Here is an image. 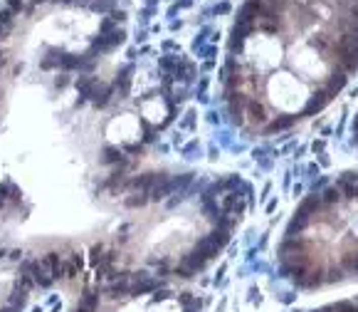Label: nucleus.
<instances>
[{
    "label": "nucleus",
    "instance_id": "nucleus-2",
    "mask_svg": "<svg viewBox=\"0 0 358 312\" xmlns=\"http://www.w3.org/2000/svg\"><path fill=\"white\" fill-rule=\"evenodd\" d=\"M279 270L299 290L358 277V174L329 178L294 211L277 248Z\"/></svg>",
    "mask_w": 358,
    "mask_h": 312
},
{
    "label": "nucleus",
    "instance_id": "nucleus-5",
    "mask_svg": "<svg viewBox=\"0 0 358 312\" xmlns=\"http://www.w3.org/2000/svg\"><path fill=\"white\" fill-rule=\"evenodd\" d=\"M82 268H84V260H82L79 255H72V258H69V265H67L64 273H67V277H77V275L82 273Z\"/></svg>",
    "mask_w": 358,
    "mask_h": 312
},
{
    "label": "nucleus",
    "instance_id": "nucleus-3",
    "mask_svg": "<svg viewBox=\"0 0 358 312\" xmlns=\"http://www.w3.org/2000/svg\"><path fill=\"white\" fill-rule=\"evenodd\" d=\"M311 312H358V297L351 300H339V302H329V305H321Z\"/></svg>",
    "mask_w": 358,
    "mask_h": 312
},
{
    "label": "nucleus",
    "instance_id": "nucleus-1",
    "mask_svg": "<svg viewBox=\"0 0 358 312\" xmlns=\"http://www.w3.org/2000/svg\"><path fill=\"white\" fill-rule=\"evenodd\" d=\"M358 72V0H249L225 72L230 114L260 134L326 109Z\"/></svg>",
    "mask_w": 358,
    "mask_h": 312
},
{
    "label": "nucleus",
    "instance_id": "nucleus-6",
    "mask_svg": "<svg viewBox=\"0 0 358 312\" xmlns=\"http://www.w3.org/2000/svg\"><path fill=\"white\" fill-rule=\"evenodd\" d=\"M351 132H353V141H356V149H358V112H356V119H353V127H351Z\"/></svg>",
    "mask_w": 358,
    "mask_h": 312
},
{
    "label": "nucleus",
    "instance_id": "nucleus-4",
    "mask_svg": "<svg viewBox=\"0 0 358 312\" xmlns=\"http://www.w3.org/2000/svg\"><path fill=\"white\" fill-rule=\"evenodd\" d=\"M96 310H99V295L87 293L82 300H79V305H77L75 312H96Z\"/></svg>",
    "mask_w": 358,
    "mask_h": 312
}]
</instances>
